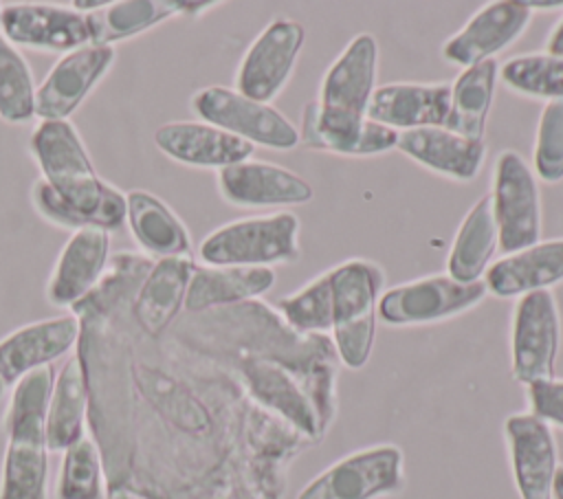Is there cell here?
Segmentation results:
<instances>
[{"label": "cell", "instance_id": "1", "mask_svg": "<svg viewBox=\"0 0 563 499\" xmlns=\"http://www.w3.org/2000/svg\"><path fill=\"white\" fill-rule=\"evenodd\" d=\"M29 152L40 169V178L31 185V202L48 224L70 233L79 229L114 233L125 224V193L97 174L70 119L37 121Z\"/></svg>", "mask_w": 563, "mask_h": 499}, {"label": "cell", "instance_id": "2", "mask_svg": "<svg viewBox=\"0 0 563 499\" xmlns=\"http://www.w3.org/2000/svg\"><path fill=\"white\" fill-rule=\"evenodd\" d=\"M376 75L378 42L372 33H361L325 70L319 97L303 106L299 143L341 156H374L394 149L398 132L367 119Z\"/></svg>", "mask_w": 563, "mask_h": 499}, {"label": "cell", "instance_id": "3", "mask_svg": "<svg viewBox=\"0 0 563 499\" xmlns=\"http://www.w3.org/2000/svg\"><path fill=\"white\" fill-rule=\"evenodd\" d=\"M55 372L42 367L11 387L2 426L7 433L0 499H48L46 404Z\"/></svg>", "mask_w": 563, "mask_h": 499}, {"label": "cell", "instance_id": "4", "mask_svg": "<svg viewBox=\"0 0 563 499\" xmlns=\"http://www.w3.org/2000/svg\"><path fill=\"white\" fill-rule=\"evenodd\" d=\"M332 297V345L347 369L367 365L374 347L378 299L385 275L378 264L352 257L328 270Z\"/></svg>", "mask_w": 563, "mask_h": 499}, {"label": "cell", "instance_id": "5", "mask_svg": "<svg viewBox=\"0 0 563 499\" xmlns=\"http://www.w3.org/2000/svg\"><path fill=\"white\" fill-rule=\"evenodd\" d=\"M299 218L290 211L231 220L207 233L198 246V257L207 266H260L297 262Z\"/></svg>", "mask_w": 563, "mask_h": 499}, {"label": "cell", "instance_id": "6", "mask_svg": "<svg viewBox=\"0 0 563 499\" xmlns=\"http://www.w3.org/2000/svg\"><path fill=\"white\" fill-rule=\"evenodd\" d=\"M189 108L200 121L211 123L253 147L286 152L299 145V130L275 106L253 101L227 86H205L191 95Z\"/></svg>", "mask_w": 563, "mask_h": 499}, {"label": "cell", "instance_id": "7", "mask_svg": "<svg viewBox=\"0 0 563 499\" xmlns=\"http://www.w3.org/2000/svg\"><path fill=\"white\" fill-rule=\"evenodd\" d=\"M405 486V455L394 444L354 451L310 479L295 499H378Z\"/></svg>", "mask_w": 563, "mask_h": 499}, {"label": "cell", "instance_id": "8", "mask_svg": "<svg viewBox=\"0 0 563 499\" xmlns=\"http://www.w3.org/2000/svg\"><path fill=\"white\" fill-rule=\"evenodd\" d=\"M488 295L484 279L455 281L449 275H429L383 290L378 317L387 325H429L460 317Z\"/></svg>", "mask_w": 563, "mask_h": 499}, {"label": "cell", "instance_id": "9", "mask_svg": "<svg viewBox=\"0 0 563 499\" xmlns=\"http://www.w3.org/2000/svg\"><path fill=\"white\" fill-rule=\"evenodd\" d=\"M493 215L506 255L528 248L541 237V193L537 176L512 149L497 156L493 169Z\"/></svg>", "mask_w": 563, "mask_h": 499}, {"label": "cell", "instance_id": "10", "mask_svg": "<svg viewBox=\"0 0 563 499\" xmlns=\"http://www.w3.org/2000/svg\"><path fill=\"white\" fill-rule=\"evenodd\" d=\"M561 345V317L550 290L528 292L517 299L510 332L512 378L521 385L554 378Z\"/></svg>", "mask_w": 563, "mask_h": 499}, {"label": "cell", "instance_id": "11", "mask_svg": "<svg viewBox=\"0 0 563 499\" xmlns=\"http://www.w3.org/2000/svg\"><path fill=\"white\" fill-rule=\"evenodd\" d=\"M306 40V29L288 18L268 22L244 51L235 70V90L271 103L288 84Z\"/></svg>", "mask_w": 563, "mask_h": 499}, {"label": "cell", "instance_id": "12", "mask_svg": "<svg viewBox=\"0 0 563 499\" xmlns=\"http://www.w3.org/2000/svg\"><path fill=\"white\" fill-rule=\"evenodd\" d=\"M0 35L15 48L66 55L92 44L88 15L57 2H7L0 13Z\"/></svg>", "mask_w": 563, "mask_h": 499}, {"label": "cell", "instance_id": "13", "mask_svg": "<svg viewBox=\"0 0 563 499\" xmlns=\"http://www.w3.org/2000/svg\"><path fill=\"white\" fill-rule=\"evenodd\" d=\"M117 62L114 46L86 44L53 64L35 90V117L40 121H66L101 84Z\"/></svg>", "mask_w": 563, "mask_h": 499}, {"label": "cell", "instance_id": "14", "mask_svg": "<svg viewBox=\"0 0 563 499\" xmlns=\"http://www.w3.org/2000/svg\"><path fill=\"white\" fill-rule=\"evenodd\" d=\"M532 20L523 0H495L477 9L471 20L442 44V57L455 66L468 68L517 42Z\"/></svg>", "mask_w": 563, "mask_h": 499}, {"label": "cell", "instance_id": "15", "mask_svg": "<svg viewBox=\"0 0 563 499\" xmlns=\"http://www.w3.org/2000/svg\"><path fill=\"white\" fill-rule=\"evenodd\" d=\"M224 202L242 209L297 207L314 198L312 185L299 174L266 160H242L216 174Z\"/></svg>", "mask_w": 563, "mask_h": 499}, {"label": "cell", "instance_id": "16", "mask_svg": "<svg viewBox=\"0 0 563 499\" xmlns=\"http://www.w3.org/2000/svg\"><path fill=\"white\" fill-rule=\"evenodd\" d=\"M79 343V319L75 314H57L15 328L0 339V378L11 389L26 374L53 367V363Z\"/></svg>", "mask_w": 563, "mask_h": 499}, {"label": "cell", "instance_id": "17", "mask_svg": "<svg viewBox=\"0 0 563 499\" xmlns=\"http://www.w3.org/2000/svg\"><path fill=\"white\" fill-rule=\"evenodd\" d=\"M510 466L519 499H552L559 453L552 426L528 413H512L504 422Z\"/></svg>", "mask_w": 563, "mask_h": 499}, {"label": "cell", "instance_id": "18", "mask_svg": "<svg viewBox=\"0 0 563 499\" xmlns=\"http://www.w3.org/2000/svg\"><path fill=\"white\" fill-rule=\"evenodd\" d=\"M110 264V233L79 229L62 246L48 281L46 301L55 308H73L86 299L103 279Z\"/></svg>", "mask_w": 563, "mask_h": 499}, {"label": "cell", "instance_id": "19", "mask_svg": "<svg viewBox=\"0 0 563 499\" xmlns=\"http://www.w3.org/2000/svg\"><path fill=\"white\" fill-rule=\"evenodd\" d=\"M194 257L156 259L147 266L130 295V317L147 336H161L185 308V295L194 275Z\"/></svg>", "mask_w": 563, "mask_h": 499}, {"label": "cell", "instance_id": "20", "mask_svg": "<svg viewBox=\"0 0 563 499\" xmlns=\"http://www.w3.org/2000/svg\"><path fill=\"white\" fill-rule=\"evenodd\" d=\"M154 145L174 163L198 169H224L253 158L255 147L205 121H169L156 127Z\"/></svg>", "mask_w": 563, "mask_h": 499}, {"label": "cell", "instance_id": "21", "mask_svg": "<svg viewBox=\"0 0 563 499\" xmlns=\"http://www.w3.org/2000/svg\"><path fill=\"white\" fill-rule=\"evenodd\" d=\"M449 103L451 86L442 81L385 84L376 86L367 106V119L396 132L444 127L449 117Z\"/></svg>", "mask_w": 563, "mask_h": 499}, {"label": "cell", "instance_id": "22", "mask_svg": "<svg viewBox=\"0 0 563 499\" xmlns=\"http://www.w3.org/2000/svg\"><path fill=\"white\" fill-rule=\"evenodd\" d=\"M220 2H185V0H108L101 9L86 13L92 44L114 46L132 40L169 18H198Z\"/></svg>", "mask_w": 563, "mask_h": 499}, {"label": "cell", "instance_id": "23", "mask_svg": "<svg viewBox=\"0 0 563 499\" xmlns=\"http://www.w3.org/2000/svg\"><path fill=\"white\" fill-rule=\"evenodd\" d=\"M563 281V237L537 242L493 262L484 273L488 295L519 299Z\"/></svg>", "mask_w": 563, "mask_h": 499}, {"label": "cell", "instance_id": "24", "mask_svg": "<svg viewBox=\"0 0 563 499\" xmlns=\"http://www.w3.org/2000/svg\"><path fill=\"white\" fill-rule=\"evenodd\" d=\"M125 226L147 259L191 257V235L165 200L145 189L125 191Z\"/></svg>", "mask_w": 563, "mask_h": 499}, {"label": "cell", "instance_id": "25", "mask_svg": "<svg viewBox=\"0 0 563 499\" xmlns=\"http://www.w3.org/2000/svg\"><path fill=\"white\" fill-rule=\"evenodd\" d=\"M396 147L418 165L457 182L475 180L486 158L484 141L460 136L446 127L398 132Z\"/></svg>", "mask_w": 563, "mask_h": 499}, {"label": "cell", "instance_id": "26", "mask_svg": "<svg viewBox=\"0 0 563 499\" xmlns=\"http://www.w3.org/2000/svg\"><path fill=\"white\" fill-rule=\"evenodd\" d=\"M275 286L273 268L196 264L185 295V314L249 303Z\"/></svg>", "mask_w": 563, "mask_h": 499}, {"label": "cell", "instance_id": "27", "mask_svg": "<svg viewBox=\"0 0 563 499\" xmlns=\"http://www.w3.org/2000/svg\"><path fill=\"white\" fill-rule=\"evenodd\" d=\"M90 396L86 374L77 352L68 356L55 372L48 404H46V444L53 453H64L68 446L86 437Z\"/></svg>", "mask_w": 563, "mask_h": 499}, {"label": "cell", "instance_id": "28", "mask_svg": "<svg viewBox=\"0 0 563 499\" xmlns=\"http://www.w3.org/2000/svg\"><path fill=\"white\" fill-rule=\"evenodd\" d=\"M497 246L499 237L493 215V202L490 196L484 193L482 198H477V202L468 209V213L462 218L457 226L446 259L449 277L464 284L479 281L486 268L490 266Z\"/></svg>", "mask_w": 563, "mask_h": 499}, {"label": "cell", "instance_id": "29", "mask_svg": "<svg viewBox=\"0 0 563 499\" xmlns=\"http://www.w3.org/2000/svg\"><path fill=\"white\" fill-rule=\"evenodd\" d=\"M499 64L495 59L464 68L451 84V103L444 127L475 141H484L486 119L493 106Z\"/></svg>", "mask_w": 563, "mask_h": 499}, {"label": "cell", "instance_id": "30", "mask_svg": "<svg viewBox=\"0 0 563 499\" xmlns=\"http://www.w3.org/2000/svg\"><path fill=\"white\" fill-rule=\"evenodd\" d=\"M35 77L11 42L0 35V121L24 125L35 119Z\"/></svg>", "mask_w": 563, "mask_h": 499}, {"label": "cell", "instance_id": "31", "mask_svg": "<svg viewBox=\"0 0 563 499\" xmlns=\"http://www.w3.org/2000/svg\"><path fill=\"white\" fill-rule=\"evenodd\" d=\"M55 499H103V457L90 435L62 453Z\"/></svg>", "mask_w": 563, "mask_h": 499}, {"label": "cell", "instance_id": "32", "mask_svg": "<svg viewBox=\"0 0 563 499\" xmlns=\"http://www.w3.org/2000/svg\"><path fill=\"white\" fill-rule=\"evenodd\" d=\"M501 81L517 95L559 101L563 99V57L528 53L510 57L499 68Z\"/></svg>", "mask_w": 563, "mask_h": 499}, {"label": "cell", "instance_id": "33", "mask_svg": "<svg viewBox=\"0 0 563 499\" xmlns=\"http://www.w3.org/2000/svg\"><path fill=\"white\" fill-rule=\"evenodd\" d=\"M277 310L284 317V323L301 336H314V334L330 332L332 330V297H330L328 270L317 275L312 281H308L299 290L282 297L277 301Z\"/></svg>", "mask_w": 563, "mask_h": 499}, {"label": "cell", "instance_id": "34", "mask_svg": "<svg viewBox=\"0 0 563 499\" xmlns=\"http://www.w3.org/2000/svg\"><path fill=\"white\" fill-rule=\"evenodd\" d=\"M532 163L534 176L543 182L563 180V99L548 101L541 110Z\"/></svg>", "mask_w": 563, "mask_h": 499}, {"label": "cell", "instance_id": "35", "mask_svg": "<svg viewBox=\"0 0 563 499\" xmlns=\"http://www.w3.org/2000/svg\"><path fill=\"white\" fill-rule=\"evenodd\" d=\"M530 413L550 426L563 429V378H548L526 387Z\"/></svg>", "mask_w": 563, "mask_h": 499}, {"label": "cell", "instance_id": "36", "mask_svg": "<svg viewBox=\"0 0 563 499\" xmlns=\"http://www.w3.org/2000/svg\"><path fill=\"white\" fill-rule=\"evenodd\" d=\"M545 53L554 57H563V18L556 22V26L550 31L545 42Z\"/></svg>", "mask_w": 563, "mask_h": 499}, {"label": "cell", "instance_id": "37", "mask_svg": "<svg viewBox=\"0 0 563 499\" xmlns=\"http://www.w3.org/2000/svg\"><path fill=\"white\" fill-rule=\"evenodd\" d=\"M528 9L534 13H548V11H559L563 9V0H532V2H526Z\"/></svg>", "mask_w": 563, "mask_h": 499}, {"label": "cell", "instance_id": "38", "mask_svg": "<svg viewBox=\"0 0 563 499\" xmlns=\"http://www.w3.org/2000/svg\"><path fill=\"white\" fill-rule=\"evenodd\" d=\"M552 499H563V464H559L554 484H552Z\"/></svg>", "mask_w": 563, "mask_h": 499}, {"label": "cell", "instance_id": "39", "mask_svg": "<svg viewBox=\"0 0 563 499\" xmlns=\"http://www.w3.org/2000/svg\"><path fill=\"white\" fill-rule=\"evenodd\" d=\"M7 391V387H4V382H2V378H0V396Z\"/></svg>", "mask_w": 563, "mask_h": 499}, {"label": "cell", "instance_id": "40", "mask_svg": "<svg viewBox=\"0 0 563 499\" xmlns=\"http://www.w3.org/2000/svg\"><path fill=\"white\" fill-rule=\"evenodd\" d=\"M0 13H2V2H0Z\"/></svg>", "mask_w": 563, "mask_h": 499}]
</instances>
